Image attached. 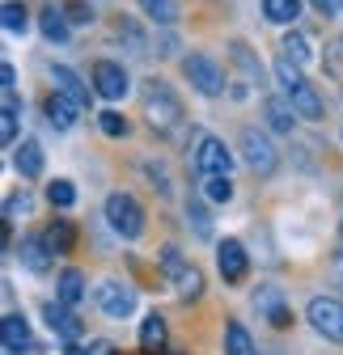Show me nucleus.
<instances>
[{
    "label": "nucleus",
    "mask_w": 343,
    "mask_h": 355,
    "mask_svg": "<svg viewBox=\"0 0 343 355\" xmlns=\"http://www.w3.org/2000/svg\"><path fill=\"white\" fill-rule=\"evenodd\" d=\"M140 347H144V351H161V347H165V318H161V313H149V318L140 322Z\"/></svg>",
    "instance_id": "b1692460"
},
{
    "label": "nucleus",
    "mask_w": 343,
    "mask_h": 355,
    "mask_svg": "<svg viewBox=\"0 0 343 355\" xmlns=\"http://www.w3.org/2000/svg\"><path fill=\"white\" fill-rule=\"evenodd\" d=\"M144 119L153 131H174L183 123V102L165 80H144Z\"/></svg>",
    "instance_id": "f257e3e1"
},
{
    "label": "nucleus",
    "mask_w": 343,
    "mask_h": 355,
    "mask_svg": "<svg viewBox=\"0 0 343 355\" xmlns=\"http://www.w3.org/2000/svg\"><path fill=\"white\" fill-rule=\"evenodd\" d=\"M157 262H161V275H165L169 284H174V288H178V296H187V300H195V296L203 292V275L195 271V266H191V262H187V258H183V254H178L174 245H165Z\"/></svg>",
    "instance_id": "7ed1b4c3"
},
{
    "label": "nucleus",
    "mask_w": 343,
    "mask_h": 355,
    "mask_svg": "<svg viewBox=\"0 0 343 355\" xmlns=\"http://www.w3.org/2000/svg\"><path fill=\"white\" fill-rule=\"evenodd\" d=\"M310 5H314V9H318V13H322V17H326V13H331V9H335V0H310Z\"/></svg>",
    "instance_id": "58836bf2"
},
{
    "label": "nucleus",
    "mask_w": 343,
    "mask_h": 355,
    "mask_svg": "<svg viewBox=\"0 0 343 355\" xmlns=\"http://www.w3.org/2000/svg\"><path fill=\"white\" fill-rule=\"evenodd\" d=\"M51 85H56V94H64L68 102H76V106H90V89L81 85V76H76L72 68L56 64V68H51Z\"/></svg>",
    "instance_id": "4468645a"
},
{
    "label": "nucleus",
    "mask_w": 343,
    "mask_h": 355,
    "mask_svg": "<svg viewBox=\"0 0 343 355\" xmlns=\"http://www.w3.org/2000/svg\"><path fill=\"white\" fill-rule=\"evenodd\" d=\"M94 89H98L106 102H119L127 89H132V80H127V68L115 64V60H98V64H94Z\"/></svg>",
    "instance_id": "6e6552de"
},
{
    "label": "nucleus",
    "mask_w": 343,
    "mask_h": 355,
    "mask_svg": "<svg viewBox=\"0 0 343 355\" xmlns=\"http://www.w3.org/2000/svg\"><path fill=\"white\" fill-rule=\"evenodd\" d=\"M203 195L212 203H229L233 199V182H229V178H203Z\"/></svg>",
    "instance_id": "2f4dec72"
},
{
    "label": "nucleus",
    "mask_w": 343,
    "mask_h": 355,
    "mask_svg": "<svg viewBox=\"0 0 343 355\" xmlns=\"http://www.w3.org/2000/svg\"><path fill=\"white\" fill-rule=\"evenodd\" d=\"M13 165H17L22 178H38L42 173V148H38V140H22L13 148Z\"/></svg>",
    "instance_id": "a211bd4d"
},
{
    "label": "nucleus",
    "mask_w": 343,
    "mask_h": 355,
    "mask_svg": "<svg viewBox=\"0 0 343 355\" xmlns=\"http://www.w3.org/2000/svg\"><path fill=\"white\" fill-rule=\"evenodd\" d=\"M183 76L195 85V94H203V98L225 94V72H221V64L212 60V55H203V51H191L183 60Z\"/></svg>",
    "instance_id": "20e7f679"
},
{
    "label": "nucleus",
    "mask_w": 343,
    "mask_h": 355,
    "mask_svg": "<svg viewBox=\"0 0 343 355\" xmlns=\"http://www.w3.org/2000/svg\"><path fill=\"white\" fill-rule=\"evenodd\" d=\"M339 5H343V0H339Z\"/></svg>",
    "instance_id": "a19ab883"
},
{
    "label": "nucleus",
    "mask_w": 343,
    "mask_h": 355,
    "mask_svg": "<svg viewBox=\"0 0 343 355\" xmlns=\"http://www.w3.org/2000/svg\"><path fill=\"white\" fill-rule=\"evenodd\" d=\"M42 241L51 245V254H68L72 241H76V229H72V220H51L47 233H42Z\"/></svg>",
    "instance_id": "4be33fe9"
},
{
    "label": "nucleus",
    "mask_w": 343,
    "mask_h": 355,
    "mask_svg": "<svg viewBox=\"0 0 343 355\" xmlns=\"http://www.w3.org/2000/svg\"><path fill=\"white\" fill-rule=\"evenodd\" d=\"M47 199H51V207H72L76 203V187L68 182V178H56V182L47 187Z\"/></svg>",
    "instance_id": "c756f323"
},
{
    "label": "nucleus",
    "mask_w": 343,
    "mask_h": 355,
    "mask_svg": "<svg viewBox=\"0 0 343 355\" xmlns=\"http://www.w3.org/2000/svg\"><path fill=\"white\" fill-rule=\"evenodd\" d=\"M140 9H144L157 26H174V21H178V5H174V0H140Z\"/></svg>",
    "instance_id": "cd10ccee"
},
{
    "label": "nucleus",
    "mask_w": 343,
    "mask_h": 355,
    "mask_svg": "<svg viewBox=\"0 0 343 355\" xmlns=\"http://www.w3.org/2000/svg\"><path fill=\"white\" fill-rule=\"evenodd\" d=\"M106 225H110L123 241H136V237L144 233V211H140V203H136L132 195L115 191V195L106 199Z\"/></svg>",
    "instance_id": "f03ea898"
},
{
    "label": "nucleus",
    "mask_w": 343,
    "mask_h": 355,
    "mask_svg": "<svg viewBox=\"0 0 343 355\" xmlns=\"http://www.w3.org/2000/svg\"><path fill=\"white\" fill-rule=\"evenodd\" d=\"M17 211H22V216L30 211V195H26V191H17V195L5 199V220H17Z\"/></svg>",
    "instance_id": "f704fd0d"
},
{
    "label": "nucleus",
    "mask_w": 343,
    "mask_h": 355,
    "mask_svg": "<svg viewBox=\"0 0 343 355\" xmlns=\"http://www.w3.org/2000/svg\"><path fill=\"white\" fill-rule=\"evenodd\" d=\"M217 266H221V275H225L229 284H242V279H246V266H250L246 245L233 241V237H225V241L217 245Z\"/></svg>",
    "instance_id": "9d476101"
},
{
    "label": "nucleus",
    "mask_w": 343,
    "mask_h": 355,
    "mask_svg": "<svg viewBox=\"0 0 343 355\" xmlns=\"http://www.w3.org/2000/svg\"><path fill=\"white\" fill-rule=\"evenodd\" d=\"M280 51L292 60V64H310L314 60V51H310V38L301 34V30H292V34H284V42H280Z\"/></svg>",
    "instance_id": "bb28decb"
},
{
    "label": "nucleus",
    "mask_w": 343,
    "mask_h": 355,
    "mask_svg": "<svg viewBox=\"0 0 343 355\" xmlns=\"http://www.w3.org/2000/svg\"><path fill=\"white\" fill-rule=\"evenodd\" d=\"M98 304H102L106 318H132L136 313V292L127 284H119V279H106L98 288Z\"/></svg>",
    "instance_id": "1a4fd4ad"
},
{
    "label": "nucleus",
    "mask_w": 343,
    "mask_h": 355,
    "mask_svg": "<svg viewBox=\"0 0 343 355\" xmlns=\"http://www.w3.org/2000/svg\"><path fill=\"white\" fill-rule=\"evenodd\" d=\"M306 318H310V326H314L322 338L343 343V300H335V296H314L310 309H306Z\"/></svg>",
    "instance_id": "39448f33"
},
{
    "label": "nucleus",
    "mask_w": 343,
    "mask_h": 355,
    "mask_svg": "<svg viewBox=\"0 0 343 355\" xmlns=\"http://www.w3.org/2000/svg\"><path fill=\"white\" fill-rule=\"evenodd\" d=\"M0 330H5V351H9V355H22V351L30 347V326H26L22 313H5Z\"/></svg>",
    "instance_id": "f3484780"
},
{
    "label": "nucleus",
    "mask_w": 343,
    "mask_h": 355,
    "mask_svg": "<svg viewBox=\"0 0 343 355\" xmlns=\"http://www.w3.org/2000/svg\"><path fill=\"white\" fill-rule=\"evenodd\" d=\"M254 309L271 322V326H292V313H288V304H284V296L276 292V288H259V296H254Z\"/></svg>",
    "instance_id": "ddd939ff"
},
{
    "label": "nucleus",
    "mask_w": 343,
    "mask_h": 355,
    "mask_svg": "<svg viewBox=\"0 0 343 355\" xmlns=\"http://www.w3.org/2000/svg\"><path fill=\"white\" fill-rule=\"evenodd\" d=\"M17 119H22L17 89H5V114H0V140H5V144H13V140H17Z\"/></svg>",
    "instance_id": "aec40b11"
},
{
    "label": "nucleus",
    "mask_w": 343,
    "mask_h": 355,
    "mask_svg": "<svg viewBox=\"0 0 343 355\" xmlns=\"http://www.w3.org/2000/svg\"><path fill=\"white\" fill-rule=\"evenodd\" d=\"M42 318H47L51 334H60V338H68V343L81 334V322L68 313V304H56V300H47V304H42Z\"/></svg>",
    "instance_id": "2eb2a0df"
},
{
    "label": "nucleus",
    "mask_w": 343,
    "mask_h": 355,
    "mask_svg": "<svg viewBox=\"0 0 343 355\" xmlns=\"http://www.w3.org/2000/svg\"><path fill=\"white\" fill-rule=\"evenodd\" d=\"M56 296H60V304H81L85 300V275L76 271V266H64L60 271V279H56Z\"/></svg>",
    "instance_id": "dca6fc26"
},
{
    "label": "nucleus",
    "mask_w": 343,
    "mask_h": 355,
    "mask_svg": "<svg viewBox=\"0 0 343 355\" xmlns=\"http://www.w3.org/2000/svg\"><path fill=\"white\" fill-rule=\"evenodd\" d=\"M263 17L276 26H292L301 17V0H263Z\"/></svg>",
    "instance_id": "5701e85b"
},
{
    "label": "nucleus",
    "mask_w": 343,
    "mask_h": 355,
    "mask_svg": "<svg viewBox=\"0 0 343 355\" xmlns=\"http://www.w3.org/2000/svg\"><path fill=\"white\" fill-rule=\"evenodd\" d=\"M76 114H81V106H76V102H68L64 94H51V98H47V119H51V127H56V131H68V127L76 123Z\"/></svg>",
    "instance_id": "6ab92c4d"
},
{
    "label": "nucleus",
    "mask_w": 343,
    "mask_h": 355,
    "mask_svg": "<svg viewBox=\"0 0 343 355\" xmlns=\"http://www.w3.org/2000/svg\"><path fill=\"white\" fill-rule=\"evenodd\" d=\"M263 114H267V123H271V131H292V123H296V110L292 106H284V102H276V98H267L263 102Z\"/></svg>",
    "instance_id": "393cba45"
},
{
    "label": "nucleus",
    "mask_w": 343,
    "mask_h": 355,
    "mask_svg": "<svg viewBox=\"0 0 343 355\" xmlns=\"http://www.w3.org/2000/svg\"><path fill=\"white\" fill-rule=\"evenodd\" d=\"M17 258H22V266L30 275H47V266H51V245L42 241V237H26L22 245H17Z\"/></svg>",
    "instance_id": "f8f14e48"
},
{
    "label": "nucleus",
    "mask_w": 343,
    "mask_h": 355,
    "mask_svg": "<svg viewBox=\"0 0 343 355\" xmlns=\"http://www.w3.org/2000/svg\"><path fill=\"white\" fill-rule=\"evenodd\" d=\"M98 127H102V136H110V140L127 136V119H123L119 110H102V114H98Z\"/></svg>",
    "instance_id": "473e14b6"
},
{
    "label": "nucleus",
    "mask_w": 343,
    "mask_h": 355,
    "mask_svg": "<svg viewBox=\"0 0 343 355\" xmlns=\"http://www.w3.org/2000/svg\"><path fill=\"white\" fill-rule=\"evenodd\" d=\"M276 76H280V85H284V94L306 80V76H301V64H292L288 55H280V60H276Z\"/></svg>",
    "instance_id": "7c9ffc66"
},
{
    "label": "nucleus",
    "mask_w": 343,
    "mask_h": 355,
    "mask_svg": "<svg viewBox=\"0 0 343 355\" xmlns=\"http://www.w3.org/2000/svg\"><path fill=\"white\" fill-rule=\"evenodd\" d=\"M225 355H259L242 322H229V326H225Z\"/></svg>",
    "instance_id": "a878e982"
},
{
    "label": "nucleus",
    "mask_w": 343,
    "mask_h": 355,
    "mask_svg": "<svg viewBox=\"0 0 343 355\" xmlns=\"http://www.w3.org/2000/svg\"><path fill=\"white\" fill-rule=\"evenodd\" d=\"M195 169H199L203 178H229L233 153L225 148V140H217V136H199V144H195Z\"/></svg>",
    "instance_id": "423d86ee"
},
{
    "label": "nucleus",
    "mask_w": 343,
    "mask_h": 355,
    "mask_svg": "<svg viewBox=\"0 0 343 355\" xmlns=\"http://www.w3.org/2000/svg\"><path fill=\"white\" fill-rule=\"evenodd\" d=\"M0 80H5V89H13V85H17V72H13V64H5V68H0Z\"/></svg>",
    "instance_id": "4c0bfd02"
},
{
    "label": "nucleus",
    "mask_w": 343,
    "mask_h": 355,
    "mask_svg": "<svg viewBox=\"0 0 343 355\" xmlns=\"http://www.w3.org/2000/svg\"><path fill=\"white\" fill-rule=\"evenodd\" d=\"M0 13H5V30L9 34H26L30 30V13H26L22 0H5V9H0Z\"/></svg>",
    "instance_id": "c85d7f7f"
},
{
    "label": "nucleus",
    "mask_w": 343,
    "mask_h": 355,
    "mask_svg": "<svg viewBox=\"0 0 343 355\" xmlns=\"http://www.w3.org/2000/svg\"><path fill=\"white\" fill-rule=\"evenodd\" d=\"M38 26H42V38L47 42H68V13L64 9H42V17H38Z\"/></svg>",
    "instance_id": "412c9836"
},
{
    "label": "nucleus",
    "mask_w": 343,
    "mask_h": 355,
    "mask_svg": "<svg viewBox=\"0 0 343 355\" xmlns=\"http://www.w3.org/2000/svg\"><path fill=\"white\" fill-rule=\"evenodd\" d=\"M64 13H72L68 21H81V26H90V21H94V9L85 5V0H68V9H64Z\"/></svg>",
    "instance_id": "c9c22d12"
},
{
    "label": "nucleus",
    "mask_w": 343,
    "mask_h": 355,
    "mask_svg": "<svg viewBox=\"0 0 343 355\" xmlns=\"http://www.w3.org/2000/svg\"><path fill=\"white\" fill-rule=\"evenodd\" d=\"M64 355H90V351H85V347H68Z\"/></svg>",
    "instance_id": "ea45409f"
},
{
    "label": "nucleus",
    "mask_w": 343,
    "mask_h": 355,
    "mask_svg": "<svg viewBox=\"0 0 343 355\" xmlns=\"http://www.w3.org/2000/svg\"><path fill=\"white\" fill-rule=\"evenodd\" d=\"M288 106L296 110V119H310V123L322 119V98H318V89L310 80H301L296 89H288Z\"/></svg>",
    "instance_id": "9b49d317"
},
{
    "label": "nucleus",
    "mask_w": 343,
    "mask_h": 355,
    "mask_svg": "<svg viewBox=\"0 0 343 355\" xmlns=\"http://www.w3.org/2000/svg\"><path fill=\"white\" fill-rule=\"evenodd\" d=\"M187 220H191V229H195V237H212V220H208V211L199 207V203H187Z\"/></svg>",
    "instance_id": "72a5a7b5"
},
{
    "label": "nucleus",
    "mask_w": 343,
    "mask_h": 355,
    "mask_svg": "<svg viewBox=\"0 0 343 355\" xmlns=\"http://www.w3.org/2000/svg\"><path fill=\"white\" fill-rule=\"evenodd\" d=\"M229 51H233V60H237V64H242V68L250 72V80H259V64H254V60H250V51L242 47V42H233V47H229Z\"/></svg>",
    "instance_id": "e433bc0d"
},
{
    "label": "nucleus",
    "mask_w": 343,
    "mask_h": 355,
    "mask_svg": "<svg viewBox=\"0 0 343 355\" xmlns=\"http://www.w3.org/2000/svg\"><path fill=\"white\" fill-rule=\"evenodd\" d=\"M242 153H246V165L254 173H271L276 169V144L263 136L259 127H246L242 131Z\"/></svg>",
    "instance_id": "0eeeda50"
}]
</instances>
